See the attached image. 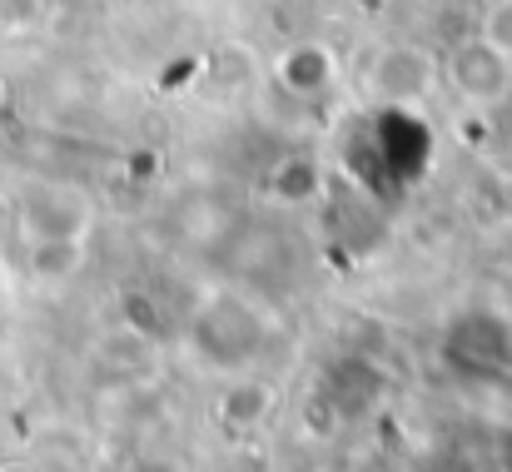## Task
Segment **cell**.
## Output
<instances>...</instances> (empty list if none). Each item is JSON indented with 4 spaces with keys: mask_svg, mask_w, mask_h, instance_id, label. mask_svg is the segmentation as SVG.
<instances>
[{
    "mask_svg": "<svg viewBox=\"0 0 512 472\" xmlns=\"http://www.w3.org/2000/svg\"><path fill=\"white\" fill-rule=\"evenodd\" d=\"M448 353L463 363V373L488 378V373H498L512 358V333L493 314H473V318H463L458 333L448 338Z\"/></svg>",
    "mask_w": 512,
    "mask_h": 472,
    "instance_id": "obj_5",
    "label": "cell"
},
{
    "mask_svg": "<svg viewBox=\"0 0 512 472\" xmlns=\"http://www.w3.org/2000/svg\"><path fill=\"white\" fill-rule=\"evenodd\" d=\"M269 338H274L269 314L249 294H234V289L204 294L184 318V348L199 358V368H209L219 378L254 373L269 353Z\"/></svg>",
    "mask_w": 512,
    "mask_h": 472,
    "instance_id": "obj_1",
    "label": "cell"
},
{
    "mask_svg": "<svg viewBox=\"0 0 512 472\" xmlns=\"http://www.w3.org/2000/svg\"><path fill=\"white\" fill-rule=\"evenodd\" d=\"M438 80H443V65L423 45H383L363 75L378 110H418L438 90Z\"/></svg>",
    "mask_w": 512,
    "mask_h": 472,
    "instance_id": "obj_3",
    "label": "cell"
},
{
    "mask_svg": "<svg viewBox=\"0 0 512 472\" xmlns=\"http://www.w3.org/2000/svg\"><path fill=\"white\" fill-rule=\"evenodd\" d=\"M443 85H448L463 105H473V110H498L512 95V60L498 55L483 35H473V40H463V45L448 50V60H443Z\"/></svg>",
    "mask_w": 512,
    "mask_h": 472,
    "instance_id": "obj_4",
    "label": "cell"
},
{
    "mask_svg": "<svg viewBox=\"0 0 512 472\" xmlns=\"http://www.w3.org/2000/svg\"><path fill=\"white\" fill-rule=\"evenodd\" d=\"M334 55L324 50V45H314V40H304V45H289L279 60H274V75H279V85L289 90V95H299V100H314V95H324L329 85H334Z\"/></svg>",
    "mask_w": 512,
    "mask_h": 472,
    "instance_id": "obj_6",
    "label": "cell"
},
{
    "mask_svg": "<svg viewBox=\"0 0 512 472\" xmlns=\"http://www.w3.org/2000/svg\"><path fill=\"white\" fill-rule=\"evenodd\" d=\"M478 35H483L498 55H508V60H512V0H488Z\"/></svg>",
    "mask_w": 512,
    "mask_h": 472,
    "instance_id": "obj_7",
    "label": "cell"
},
{
    "mask_svg": "<svg viewBox=\"0 0 512 472\" xmlns=\"http://www.w3.org/2000/svg\"><path fill=\"white\" fill-rule=\"evenodd\" d=\"M85 229H90L85 194H75L65 184H35V189H25V199H20V234H25V249H30V269L35 274H50V259H65L75 269L80 244H85Z\"/></svg>",
    "mask_w": 512,
    "mask_h": 472,
    "instance_id": "obj_2",
    "label": "cell"
}]
</instances>
